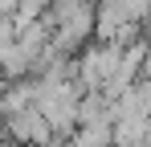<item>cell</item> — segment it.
Returning a JSON list of instances; mask_svg holds the SVG:
<instances>
[{
  "instance_id": "6da1fadb",
  "label": "cell",
  "mask_w": 151,
  "mask_h": 147,
  "mask_svg": "<svg viewBox=\"0 0 151 147\" xmlns=\"http://www.w3.org/2000/svg\"><path fill=\"white\" fill-rule=\"evenodd\" d=\"M4 131H8L17 143H25V147H45V143L53 139V127H49V119L41 115L37 102L12 110V115H4Z\"/></svg>"
},
{
  "instance_id": "7a4b0ae2",
  "label": "cell",
  "mask_w": 151,
  "mask_h": 147,
  "mask_svg": "<svg viewBox=\"0 0 151 147\" xmlns=\"http://www.w3.org/2000/svg\"><path fill=\"white\" fill-rule=\"evenodd\" d=\"M65 147H114V122H110V119L78 122L74 135L65 139Z\"/></svg>"
},
{
  "instance_id": "3957f363",
  "label": "cell",
  "mask_w": 151,
  "mask_h": 147,
  "mask_svg": "<svg viewBox=\"0 0 151 147\" xmlns=\"http://www.w3.org/2000/svg\"><path fill=\"white\" fill-rule=\"evenodd\" d=\"M0 70H4V82H12V78H29V74H33V53L12 37L8 45H0Z\"/></svg>"
},
{
  "instance_id": "277c9868",
  "label": "cell",
  "mask_w": 151,
  "mask_h": 147,
  "mask_svg": "<svg viewBox=\"0 0 151 147\" xmlns=\"http://www.w3.org/2000/svg\"><path fill=\"white\" fill-rule=\"evenodd\" d=\"M106 110H110V98L102 94V90H82V98H78V122H94V119H110Z\"/></svg>"
},
{
  "instance_id": "5b68a950",
  "label": "cell",
  "mask_w": 151,
  "mask_h": 147,
  "mask_svg": "<svg viewBox=\"0 0 151 147\" xmlns=\"http://www.w3.org/2000/svg\"><path fill=\"white\" fill-rule=\"evenodd\" d=\"M139 78H151V33H147V49H143V61H139Z\"/></svg>"
}]
</instances>
